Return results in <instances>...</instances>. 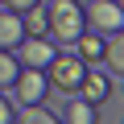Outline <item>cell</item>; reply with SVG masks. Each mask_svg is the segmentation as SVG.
I'll return each mask as SVG.
<instances>
[{"instance_id": "277c9868", "label": "cell", "mask_w": 124, "mask_h": 124, "mask_svg": "<svg viewBox=\"0 0 124 124\" xmlns=\"http://www.w3.org/2000/svg\"><path fill=\"white\" fill-rule=\"evenodd\" d=\"M13 91H17V103H21V108H33V103H41V99L50 95L46 70H29V66H21V75L13 79Z\"/></svg>"}, {"instance_id": "7c38bea8", "label": "cell", "mask_w": 124, "mask_h": 124, "mask_svg": "<svg viewBox=\"0 0 124 124\" xmlns=\"http://www.w3.org/2000/svg\"><path fill=\"white\" fill-rule=\"evenodd\" d=\"M17 75H21V62H17V54H13V50H0V91H8Z\"/></svg>"}, {"instance_id": "5b68a950", "label": "cell", "mask_w": 124, "mask_h": 124, "mask_svg": "<svg viewBox=\"0 0 124 124\" xmlns=\"http://www.w3.org/2000/svg\"><path fill=\"white\" fill-rule=\"evenodd\" d=\"M13 54H17L21 66H29V70H46L50 58L58 54V46H54L50 37H21V46H17Z\"/></svg>"}, {"instance_id": "6da1fadb", "label": "cell", "mask_w": 124, "mask_h": 124, "mask_svg": "<svg viewBox=\"0 0 124 124\" xmlns=\"http://www.w3.org/2000/svg\"><path fill=\"white\" fill-rule=\"evenodd\" d=\"M83 4L79 0H50L46 4V37L54 46H70L83 33Z\"/></svg>"}, {"instance_id": "8fae6325", "label": "cell", "mask_w": 124, "mask_h": 124, "mask_svg": "<svg viewBox=\"0 0 124 124\" xmlns=\"http://www.w3.org/2000/svg\"><path fill=\"white\" fill-rule=\"evenodd\" d=\"M21 25H25V37H46V4H33L21 13Z\"/></svg>"}, {"instance_id": "ba28073f", "label": "cell", "mask_w": 124, "mask_h": 124, "mask_svg": "<svg viewBox=\"0 0 124 124\" xmlns=\"http://www.w3.org/2000/svg\"><path fill=\"white\" fill-rule=\"evenodd\" d=\"M25 37V25H21V13H8L0 8V50H17Z\"/></svg>"}, {"instance_id": "4fadbf2b", "label": "cell", "mask_w": 124, "mask_h": 124, "mask_svg": "<svg viewBox=\"0 0 124 124\" xmlns=\"http://www.w3.org/2000/svg\"><path fill=\"white\" fill-rule=\"evenodd\" d=\"M13 124H62L54 112H46L41 103H33V108H25V112H17V120Z\"/></svg>"}, {"instance_id": "9c48e42d", "label": "cell", "mask_w": 124, "mask_h": 124, "mask_svg": "<svg viewBox=\"0 0 124 124\" xmlns=\"http://www.w3.org/2000/svg\"><path fill=\"white\" fill-rule=\"evenodd\" d=\"M99 62H108L112 75H124V29L103 37V58H99Z\"/></svg>"}, {"instance_id": "2e32d148", "label": "cell", "mask_w": 124, "mask_h": 124, "mask_svg": "<svg viewBox=\"0 0 124 124\" xmlns=\"http://www.w3.org/2000/svg\"><path fill=\"white\" fill-rule=\"evenodd\" d=\"M120 4H124V0H120Z\"/></svg>"}, {"instance_id": "30bf717a", "label": "cell", "mask_w": 124, "mask_h": 124, "mask_svg": "<svg viewBox=\"0 0 124 124\" xmlns=\"http://www.w3.org/2000/svg\"><path fill=\"white\" fill-rule=\"evenodd\" d=\"M62 124H99V112L87 99H70L66 108H62Z\"/></svg>"}, {"instance_id": "52a82bcc", "label": "cell", "mask_w": 124, "mask_h": 124, "mask_svg": "<svg viewBox=\"0 0 124 124\" xmlns=\"http://www.w3.org/2000/svg\"><path fill=\"white\" fill-rule=\"evenodd\" d=\"M70 46H75V58L83 62V66H95V62L103 58V33H91V29H83V33H79Z\"/></svg>"}, {"instance_id": "9a60e30c", "label": "cell", "mask_w": 124, "mask_h": 124, "mask_svg": "<svg viewBox=\"0 0 124 124\" xmlns=\"http://www.w3.org/2000/svg\"><path fill=\"white\" fill-rule=\"evenodd\" d=\"M8 13H25V8H33V4H41V0H0Z\"/></svg>"}, {"instance_id": "8992f818", "label": "cell", "mask_w": 124, "mask_h": 124, "mask_svg": "<svg viewBox=\"0 0 124 124\" xmlns=\"http://www.w3.org/2000/svg\"><path fill=\"white\" fill-rule=\"evenodd\" d=\"M79 99H87V103H108V95H112V79L108 75H95L91 66H87V75H83V83H79V91H75Z\"/></svg>"}, {"instance_id": "7a4b0ae2", "label": "cell", "mask_w": 124, "mask_h": 124, "mask_svg": "<svg viewBox=\"0 0 124 124\" xmlns=\"http://www.w3.org/2000/svg\"><path fill=\"white\" fill-rule=\"evenodd\" d=\"M83 75H87V66H83L75 54H62V50L50 58V66H46V83H50V91H62V95H75L79 83H83Z\"/></svg>"}, {"instance_id": "3957f363", "label": "cell", "mask_w": 124, "mask_h": 124, "mask_svg": "<svg viewBox=\"0 0 124 124\" xmlns=\"http://www.w3.org/2000/svg\"><path fill=\"white\" fill-rule=\"evenodd\" d=\"M83 25L91 33H120L124 29V4L120 0H91V4H83Z\"/></svg>"}, {"instance_id": "5bb4252c", "label": "cell", "mask_w": 124, "mask_h": 124, "mask_svg": "<svg viewBox=\"0 0 124 124\" xmlns=\"http://www.w3.org/2000/svg\"><path fill=\"white\" fill-rule=\"evenodd\" d=\"M13 120H17V108L4 99V91H0V124H13Z\"/></svg>"}]
</instances>
